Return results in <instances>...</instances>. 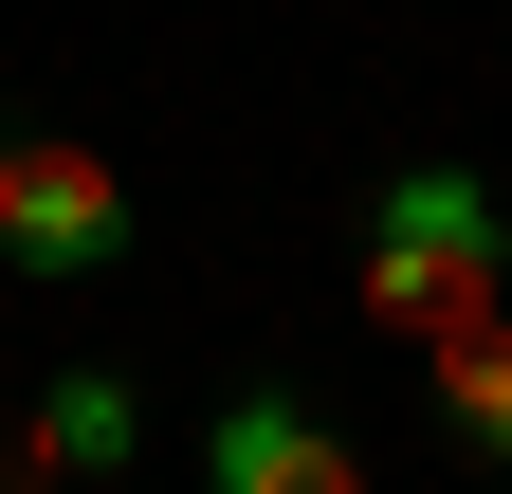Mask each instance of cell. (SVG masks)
I'll list each match as a JSON object with an SVG mask.
<instances>
[{
	"label": "cell",
	"mask_w": 512,
	"mask_h": 494,
	"mask_svg": "<svg viewBox=\"0 0 512 494\" xmlns=\"http://www.w3.org/2000/svg\"><path fill=\"white\" fill-rule=\"evenodd\" d=\"M348 312H366L384 348H439V330L512 312V220H494V183H476V165H384V183H366Z\"/></svg>",
	"instance_id": "cell-1"
},
{
	"label": "cell",
	"mask_w": 512,
	"mask_h": 494,
	"mask_svg": "<svg viewBox=\"0 0 512 494\" xmlns=\"http://www.w3.org/2000/svg\"><path fill=\"white\" fill-rule=\"evenodd\" d=\"M0 257H19L37 293H92V275L128 257V183H110V147H74V129H0Z\"/></svg>",
	"instance_id": "cell-2"
},
{
	"label": "cell",
	"mask_w": 512,
	"mask_h": 494,
	"mask_svg": "<svg viewBox=\"0 0 512 494\" xmlns=\"http://www.w3.org/2000/svg\"><path fill=\"white\" fill-rule=\"evenodd\" d=\"M202 494H366V458H348L293 385H238V403L202 421Z\"/></svg>",
	"instance_id": "cell-3"
},
{
	"label": "cell",
	"mask_w": 512,
	"mask_h": 494,
	"mask_svg": "<svg viewBox=\"0 0 512 494\" xmlns=\"http://www.w3.org/2000/svg\"><path fill=\"white\" fill-rule=\"evenodd\" d=\"M19 440L55 458V494H92V476H128V440H147V403H128V366H55V385L19 403Z\"/></svg>",
	"instance_id": "cell-4"
},
{
	"label": "cell",
	"mask_w": 512,
	"mask_h": 494,
	"mask_svg": "<svg viewBox=\"0 0 512 494\" xmlns=\"http://www.w3.org/2000/svg\"><path fill=\"white\" fill-rule=\"evenodd\" d=\"M421 403H439V440H458L476 476H512V312L439 330V348H421Z\"/></svg>",
	"instance_id": "cell-5"
},
{
	"label": "cell",
	"mask_w": 512,
	"mask_h": 494,
	"mask_svg": "<svg viewBox=\"0 0 512 494\" xmlns=\"http://www.w3.org/2000/svg\"><path fill=\"white\" fill-rule=\"evenodd\" d=\"M0 494H55V458H37V440H19V421H0Z\"/></svg>",
	"instance_id": "cell-6"
},
{
	"label": "cell",
	"mask_w": 512,
	"mask_h": 494,
	"mask_svg": "<svg viewBox=\"0 0 512 494\" xmlns=\"http://www.w3.org/2000/svg\"><path fill=\"white\" fill-rule=\"evenodd\" d=\"M92 494H128V476H92Z\"/></svg>",
	"instance_id": "cell-7"
}]
</instances>
